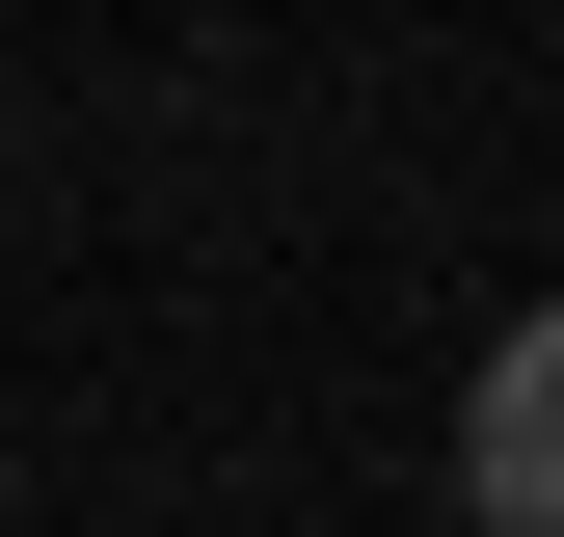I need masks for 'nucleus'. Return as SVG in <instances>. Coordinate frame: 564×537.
Returning a JSON list of instances; mask_svg holds the SVG:
<instances>
[{
    "label": "nucleus",
    "instance_id": "1",
    "mask_svg": "<svg viewBox=\"0 0 564 537\" xmlns=\"http://www.w3.org/2000/svg\"><path fill=\"white\" fill-rule=\"evenodd\" d=\"M457 537H564V296L484 322V376H457Z\"/></svg>",
    "mask_w": 564,
    "mask_h": 537
}]
</instances>
